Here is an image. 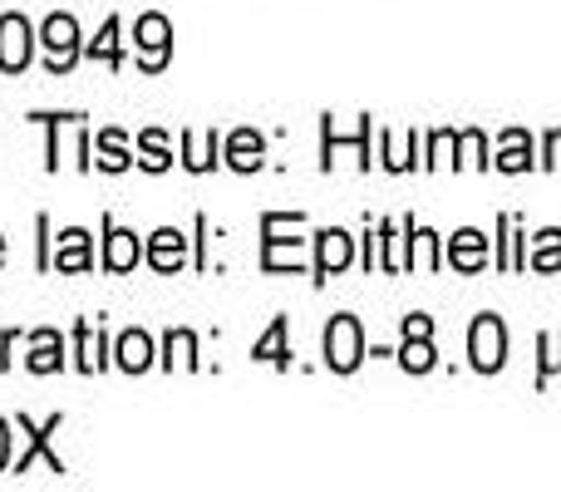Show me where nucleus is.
<instances>
[{"label": "nucleus", "mask_w": 561, "mask_h": 492, "mask_svg": "<svg viewBox=\"0 0 561 492\" xmlns=\"http://www.w3.org/2000/svg\"><path fill=\"white\" fill-rule=\"evenodd\" d=\"M306 222V213H262V271H300L306 266V242L300 237H286L290 227Z\"/></svg>", "instance_id": "obj_1"}, {"label": "nucleus", "mask_w": 561, "mask_h": 492, "mask_svg": "<svg viewBox=\"0 0 561 492\" xmlns=\"http://www.w3.org/2000/svg\"><path fill=\"white\" fill-rule=\"evenodd\" d=\"M59 424H65V414H49L45 424H35L30 414H20V419H15V428L25 434V448H20V454L10 458V473H30V464H45L49 473L65 478V458L55 454V434H59Z\"/></svg>", "instance_id": "obj_2"}, {"label": "nucleus", "mask_w": 561, "mask_h": 492, "mask_svg": "<svg viewBox=\"0 0 561 492\" xmlns=\"http://www.w3.org/2000/svg\"><path fill=\"white\" fill-rule=\"evenodd\" d=\"M320 350H325V369H335V375H355V369L365 365V355H369V350H365V330H359V316H350V310L330 316Z\"/></svg>", "instance_id": "obj_3"}, {"label": "nucleus", "mask_w": 561, "mask_h": 492, "mask_svg": "<svg viewBox=\"0 0 561 492\" xmlns=\"http://www.w3.org/2000/svg\"><path fill=\"white\" fill-rule=\"evenodd\" d=\"M39 45H45V69L55 79H65L69 69L79 65V55H84V45H79V20L69 15V10L45 15V25H39Z\"/></svg>", "instance_id": "obj_4"}, {"label": "nucleus", "mask_w": 561, "mask_h": 492, "mask_svg": "<svg viewBox=\"0 0 561 492\" xmlns=\"http://www.w3.org/2000/svg\"><path fill=\"white\" fill-rule=\"evenodd\" d=\"M134 49L144 75H163L168 59H173V20L158 15V10H144L134 20Z\"/></svg>", "instance_id": "obj_5"}, {"label": "nucleus", "mask_w": 561, "mask_h": 492, "mask_svg": "<svg viewBox=\"0 0 561 492\" xmlns=\"http://www.w3.org/2000/svg\"><path fill=\"white\" fill-rule=\"evenodd\" d=\"M468 365H473L478 375H497V369L507 365V325H503V316L483 310V316L468 325Z\"/></svg>", "instance_id": "obj_6"}, {"label": "nucleus", "mask_w": 561, "mask_h": 492, "mask_svg": "<svg viewBox=\"0 0 561 492\" xmlns=\"http://www.w3.org/2000/svg\"><path fill=\"white\" fill-rule=\"evenodd\" d=\"M399 369H409V375H428V369L438 365V350H434V316H424V310H414V316H404V345L394 350Z\"/></svg>", "instance_id": "obj_7"}, {"label": "nucleus", "mask_w": 561, "mask_h": 492, "mask_svg": "<svg viewBox=\"0 0 561 492\" xmlns=\"http://www.w3.org/2000/svg\"><path fill=\"white\" fill-rule=\"evenodd\" d=\"M35 45H39V30L20 10L0 15V69L5 75H25L30 59H35Z\"/></svg>", "instance_id": "obj_8"}, {"label": "nucleus", "mask_w": 561, "mask_h": 492, "mask_svg": "<svg viewBox=\"0 0 561 492\" xmlns=\"http://www.w3.org/2000/svg\"><path fill=\"white\" fill-rule=\"evenodd\" d=\"M355 261V237L345 232V227H320L316 232V261H310V271H316V286H325L330 276H340V271Z\"/></svg>", "instance_id": "obj_9"}, {"label": "nucleus", "mask_w": 561, "mask_h": 492, "mask_svg": "<svg viewBox=\"0 0 561 492\" xmlns=\"http://www.w3.org/2000/svg\"><path fill=\"white\" fill-rule=\"evenodd\" d=\"M49 271H65V276H84V271H94V237H89L84 227H65V232L55 237Z\"/></svg>", "instance_id": "obj_10"}, {"label": "nucleus", "mask_w": 561, "mask_h": 492, "mask_svg": "<svg viewBox=\"0 0 561 492\" xmlns=\"http://www.w3.org/2000/svg\"><path fill=\"white\" fill-rule=\"evenodd\" d=\"M114 345H108V330L99 320H75V369L79 375H99L108 365Z\"/></svg>", "instance_id": "obj_11"}, {"label": "nucleus", "mask_w": 561, "mask_h": 492, "mask_svg": "<svg viewBox=\"0 0 561 492\" xmlns=\"http://www.w3.org/2000/svg\"><path fill=\"white\" fill-rule=\"evenodd\" d=\"M138 261H144V242H138V232H128V227H118L114 217L104 213V271H134Z\"/></svg>", "instance_id": "obj_12"}, {"label": "nucleus", "mask_w": 561, "mask_h": 492, "mask_svg": "<svg viewBox=\"0 0 561 492\" xmlns=\"http://www.w3.org/2000/svg\"><path fill=\"white\" fill-rule=\"evenodd\" d=\"M488 256H493V251H488V237L478 232V227H463V232H454V237H448V251H444V261L454 271H463V276L483 271Z\"/></svg>", "instance_id": "obj_13"}, {"label": "nucleus", "mask_w": 561, "mask_h": 492, "mask_svg": "<svg viewBox=\"0 0 561 492\" xmlns=\"http://www.w3.org/2000/svg\"><path fill=\"white\" fill-rule=\"evenodd\" d=\"M114 365L124 369V375H144V369L158 365V345L148 330H124V335L114 340Z\"/></svg>", "instance_id": "obj_14"}, {"label": "nucleus", "mask_w": 561, "mask_h": 492, "mask_svg": "<svg viewBox=\"0 0 561 492\" xmlns=\"http://www.w3.org/2000/svg\"><path fill=\"white\" fill-rule=\"evenodd\" d=\"M25 369H30V375H59V369H65V335H59V330H49V325L30 330Z\"/></svg>", "instance_id": "obj_15"}, {"label": "nucleus", "mask_w": 561, "mask_h": 492, "mask_svg": "<svg viewBox=\"0 0 561 492\" xmlns=\"http://www.w3.org/2000/svg\"><path fill=\"white\" fill-rule=\"evenodd\" d=\"M144 261L153 271H183L187 266V237L178 232V227H158L153 237H148V247H144Z\"/></svg>", "instance_id": "obj_16"}, {"label": "nucleus", "mask_w": 561, "mask_h": 492, "mask_svg": "<svg viewBox=\"0 0 561 492\" xmlns=\"http://www.w3.org/2000/svg\"><path fill=\"white\" fill-rule=\"evenodd\" d=\"M320 128H325V144H330V148H320V168H325V173L335 168V144H350V148H355V153H359V168H365V173L375 168V148H369L375 118H369V114H359V134H355V138H335V124H330V114L320 118Z\"/></svg>", "instance_id": "obj_17"}, {"label": "nucleus", "mask_w": 561, "mask_h": 492, "mask_svg": "<svg viewBox=\"0 0 561 492\" xmlns=\"http://www.w3.org/2000/svg\"><path fill=\"white\" fill-rule=\"evenodd\" d=\"M222 158L232 173H256V168L266 163V138L256 134V128H237V134H227Z\"/></svg>", "instance_id": "obj_18"}, {"label": "nucleus", "mask_w": 561, "mask_h": 492, "mask_svg": "<svg viewBox=\"0 0 561 492\" xmlns=\"http://www.w3.org/2000/svg\"><path fill=\"white\" fill-rule=\"evenodd\" d=\"M404 237H409V271H438L444 266V237L428 232V227H419L414 217H404Z\"/></svg>", "instance_id": "obj_19"}, {"label": "nucleus", "mask_w": 561, "mask_h": 492, "mask_svg": "<svg viewBox=\"0 0 561 492\" xmlns=\"http://www.w3.org/2000/svg\"><path fill=\"white\" fill-rule=\"evenodd\" d=\"M537 168V148L527 128H503L497 138V173H533Z\"/></svg>", "instance_id": "obj_20"}, {"label": "nucleus", "mask_w": 561, "mask_h": 492, "mask_svg": "<svg viewBox=\"0 0 561 492\" xmlns=\"http://www.w3.org/2000/svg\"><path fill=\"white\" fill-rule=\"evenodd\" d=\"M290 320L286 316H276L272 325H266V335L252 345V359L256 365H272V369H290Z\"/></svg>", "instance_id": "obj_21"}, {"label": "nucleus", "mask_w": 561, "mask_h": 492, "mask_svg": "<svg viewBox=\"0 0 561 492\" xmlns=\"http://www.w3.org/2000/svg\"><path fill=\"white\" fill-rule=\"evenodd\" d=\"M94 168H104V173H128V168L138 163L134 153H128V138L124 128H104V134H94Z\"/></svg>", "instance_id": "obj_22"}, {"label": "nucleus", "mask_w": 561, "mask_h": 492, "mask_svg": "<svg viewBox=\"0 0 561 492\" xmlns=\"http://www.w3.org/2000/svg\"><path fill=\"white\" fill-rule=\"evenodd\" d=\"M222 163V134H187L183 128V168L187 173H213Z\"/></svg>", "instance_id": "obj_23"}, {"label": "nucleus", "mask_w": 561, "mask_h": 492, "mask_svg": "<svg viewBox=\"0 0 561 492\" xmlns=\"http://www.w3.org/2000/svg\"><path fill=\"white\" fill-rule=\"evenodd\" d=\"M118 35H124L118 15H104V25H99V35L84 45V55L99 59L104 69H118V65H124V39H118Z\"/></svg>", "instance_id": "obj_24"}, {"label": "nucleus", "mask_w": 561, "mask_h": 492, "mask_svg": "<svg viewBox=\"0 0 561 492\" xmlns=\"http://www.w3.org/2000/svg\"><path fill=\"white\" fill-rule=\"evenodd\" d=\"M138 163H144L148 173H168V168H173V144H168L163 128H144V134H138Z\"/></svg>", "instance_id": "obj_25"}, {"label": "nucleus", "mask_w": 561, "mask_h": 492, "mask_svg": "<svg viewBox=\"0 0 561 492\" xmlns=\"http://www.w3.org/2000/svg\"><path fill=\"white\" fill-rule=\"evenodd\" d=\"M178 359H183L187 369H203L193 330H168V335H163V359H158V365H163V369H178Z\"/></svg>", "instance_id": "obj_26"}, {"label": "nucleus", "mask_w": 561, "mask_h": 492, "mask_svg": "<svg viewBox=\"0 0 561 492\" xmlns=\"http://www.w3.org/2000/svg\"><path fill=\"white\" fill-rule=\"evenodd\" d=\"M527 266H533V271H561V227H547V232H537Z\"/></svg>", "instance_id": "obj_27"}, {"label": "nucleus", "mask_w": 561, "mask_h": 492, "mask_svg": "<svg viewBox=\"0 0 561 492\" xmlns=\"http://www.w3.org/2000/svg\"><path fill=\"white\" fill-rule=\"evenodd\" d=\"M537 389L547 385L552 375H561V330H547V335H537Z\"/></svg>", "instance_id": "obj_28"}, {"label": "nucleus", "mask_w": 561, "mask_h": 492, "mask_svg": "<svg viewBox=\"0 0 561 492\" xmlns=\"http://www.w3.org/2000/svg\"><path fill=\"white\" fill-rule=\"evenodd\" d=\"M35 124H45V168L49 173H59V124H79L84 114H30Z\"/></svg>", "instance_id": "obj_29"}, {"label": "nucleus", "mask_w": 561, "mask_h": 492, "mask_svg": "<svg viewBox=\"0 0 561 492\" xmlns=\"http://www.w3.org/2000/svg\"><path fill=\"white\" fill-rule=\"evenodd\" d=\"M458 148H463V163L468 168H478V173H488V168H493V158H488V138L478 134V128H463V134H458Z\"/></svg>", "instance_id": "obj_30"}, {"label": "nucleus", "mask_w": 561, "mask_h": 492, "mask_svg": "<svg viewBox=\"0 0 561 492\" xmlns=\"http://www.w3.org/2000/svg\"><path fill=\"white\" fill-rule=\"evenodd\" d=\"M542 168H547V173L561 168V128H547V138H542Z\"/></svg>", "instance_id": "obj_31"}, {"label": "nucleus", "mask_w": 561, "mask_h": 492, "mask_svg": "<svg viewBox=\"0 0 561 492\" xmlns=\"http://www.w3.org/2000/svg\"><path fill=\"white\" fill-rule=\"evenodd\" d=\"M15 340H20V330H0V375L10 369V350H15Z\"/></svg>", "instance_id": "obj_32"}, {"label": "nucleus", "mask_w": 561, "mask_h": 492, "mask_svg": "<svg viewBox=\"0 0 561 492\" xmlns=\"http://www.w3.org/2000/svg\"><path fill=\"white\" fill-rule=\"evenodd\" d=\"M5 468H10V424L0 419V473H5Z\"/></svg>", "instance_id": "obj_33"}, {"label": "nucleus", "mask_w": 561, "mask_h": 492, "mask_svg": "<svg viewBox=\"0 0 561 492\" xmlns=\"http://www.w3.org/2000/svg\"><path fill=\"white\" fill-rule=\"evenodd\" d=\"M0 266H5V237H0Z\"/></svg>", "instance_id": "obj_34"}]
</instances>
